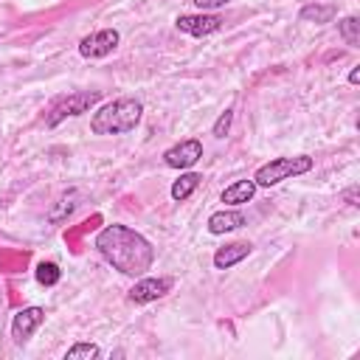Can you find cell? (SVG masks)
Masks as SVG:
<instances>
[{
  "mask_svg": "<svg viewBox=\"0 0 360 360\" xmlns=\"http://www.w3.org/2000/svg\"><path fill=\"white\" fill-rule=\"evenodd\" d=\"M96 248L124 276H143L155 262V250H152L149 239L127 225L101 228L96 236Z\"/></svg>",
  "mask_w": 360,
  "mask_h": 360,
  "instance_id": "6da1fadb",
  "label": "cell"
},
{
  "mask_svg": "<svg viewBox=\"0 0 360 360\" xmlns=\"http://www.w3.org/2000/svg\"><path fill=\"white\" fill-rule=\"evenodd\" d=\"M141 115H143L141 98L121 96V98H112V101L101 104L93 112L90 129H93V135H124V132H132L141 124Z\"/></svg>",
  "mask_w": 360,
  "mask_h": 360,
  "instance_id": "7a4b0ae2",
  "label": "cell"
},
{
  "mask_svg": "<svg viewBox=\"0 0 360 360\" xmlns=\"http://www.w3.org/2000/svg\"><path fill=\"white\" fill-rule=\"evenodd\" d=\"M312 169V158L309 155H295V158H273L270 163L259 166L256 174H253V183L256 186H276L281 180H290V177H298V174H307Z\"/></svg>",
  "mask_w": 360,
  "mask_h": 360,
  "instance_id": "3957f363",
  "label": "cell"
},
{
  "mask_svg": "<svg viewBox=\"0 0 360 360\" xmlns=\"http://www.w3.org/2000/svg\"><path fill=\"white\" fill-rule=\"evenodd\" d=\"M101 101V93L98 90H76V93H68L62 98H56L45 115V124L48 127H56L62 124L65 118H76L82 112H90L96 104Z\"/></svg>",
  "mask_w": 360,
  "mask_h": 360,
  "instance_id": "277c9868",
  "label": "cell"
},
{
  "mask_svg": "<svg viewBox=\"0 0 360 360\" xmlns=\"http://www.w3.org/2000/svg\"><path fill=\"white\" fill-rule=\"evenodd\" d=\"M118 42H121V34L115 28H101L79 42V53L84 59H101V56H110L118 48Z\"/></svg>",
  "mask_w": 360,
  "mask_h": 360,
  "instance_id": "5b68a950",
  "label": "cell"
},
{
  "mask_svg": "<svg viewBox=\"0 0 360 360\" xmlns=\"http://www.w3.org/2000/svg\"><path fill=\"white\" fill-rule=\"evenodd\" d=\"M200 158H202V141H197V138L180 141V143H174L172 149L163 152V163L172 166V169H191Z\"/></svg>",
  "mask_w": 360,
  "mask_h": 360,
  "instance_id": "8992f818",
  "label": "cell"
},
{
  "mask_svg": "<svg viewBox=\"0 0 360 360\" xmlns=\"http://www.w3.org/2000/svg\"><path fill=\"white\" fill-rule=\"evenodd\" d=\"M172 278L169 276H158V278H152V276H146V278H141V281H135V287L129 290V301L132 304H149V301H158V298H163L169 290H172Z\"/></svg>",
  "mask_w": 360,
  "mask_h": 360,
  "instance_id": "52a82bcc",
  "label": "cell"
},
{
  "mask_svg": "<svg viewBox=\"0 0 360 360\" xmlns=\"http://www.w3.org/2000/svg\"><path fill=\"white\" fill-rule=\"evenodd\" d=\"M42 321H45V309L42 307H25V309H20L14 315V321H11V338L17 343H25L42 326Z\"/></svg>",
  "mask_w": 360,
  "mask_h": 360,
  "instance_id": "ba28073f",
  "label": "cell"
},
{
  "mask_svg": "<svg viewBox=\"0 0 360 360\" xmlns=\"http://www.w3.org/2000/svg\"><path fill=\"white\" fill-rule=\"evenodd\" d=\"M174 25L183 31V34H191V37H208L214 31L222 28V20L217 14H180L174 20Z\"/></svg>",
  "mask_w": 360,
  "mask_h": 360,
  "instance_id": "9c48e42d",
  "label": "cell"
},
{
  "mask_svg": "<svg viewBox=\"0 0 360 360\" xmlns=\"http://www.w3.org/2000/svg\"><path fill=\"white\" fill-rule=\"evenodd\" d=\"M245 225V214L242 211H214L208 217V233L214 236H222L228 231H236Z\"/></svg>",
  "mask_w": 360,
  "mask_h": 360,
  "instance_id": "30bf717a",
  "label": "cell"
},
{
  "mask_svg": "<svg viewBox=\"0 0 360 360\" xmlns=\"http://www.w3.org/2000/svg\"><path fill=\"white\" fill-rule=\"evenodd\" d=\"M250 245L248 242H233V245H225V248H219L217 253H214V267L217 270H228V267H233V264H239L242 259H248L250 256Z\"/></svg>",
  "mask_w": 360,
  "mask_h": 360,
  "instance_id": "8fae6325",
  "label": "cell"
},
{
  "mask_svg": "<svg viewBox=\"0 0 360 360\" xmlns=\"http://www.w3.org/2000/svg\"><path fill=\"white\" fill-rule=\"evenodd\" d=\"M256 183H253V177L250 180H236V183H231L225 191H222V202L225 205H242V202H250L253 200V194H256Z\"/></svg>",
  "mask_w": 360,
  "mask_h": 360,
  "instance_id": "7c38bea8",
  "label": "cell"
},
{
  "mask_svg": "<svg viewBox=\"0 0 360 360\" xmlns=\"http://www.w3.org/2000/svg\"><path fill=\"white\" fill-rule=\"evenodd\" d=\"M335 14H338V8H335L332 3H326V6L309 3V6H304V8L298 11V17H301L304 22H332Z\"/></svg>",
  "mask_w": 360,
  "mask_h": 360,
  "instance_id": "4fadbf2b",
  "label": "cell"
},
{
  "mask_svg": "<svg viewBox=\"0 0 360 360\" xmlns=\"http://www.w3.org/2000/svg\"><path fill=\"white\" fill-rule=\"evenodd\" d=\"M200 174H194V172H186V174H180L174 183H172V197L174 200H188L191 194H194V188L200 186Z\"/></svg>",
  "mask_w": 360,
  "mask_h": 360,
  "instance_id": "5bb4252c",
  "label": "cell"
},
{
  "mask_svg": "<svg viewBox=\"0 0 360 360\" xmlns=\"http://www.w3.org/2000/svg\"><path fill=\"white\" fill-rule=\"evenodd\" d=\"M338 31H340V37H343V42L346 45H360V20L357 17H343L340 22H338Z\"/></svg>",
  "mask_w": 360,
  "mask_h": 360,
  "instance_id": "9a60e30c",
  "label": "cell"
},
{
  "mask_svg": "<svg viewBox=\"0 0 360 360\" xmlns=\"http://www.w3.org/2000/svg\"><path fill=\"white\" fill-rule=\"evenodd\" d=\"M101 354V349L96 346V343H73L68 352H65V360H93V357H98Z\"/></svg>",
  "mask_w": 360,
  "mask_h": 360,
  "instance_id": "2e32d148",
  "label": "cell"
},
{
  "mask_svg": "<svg viewBox=\"0 0 360 360\" xmlns=\"http://www.w3.org/2000/svg\"><path fill=\"white\" fill-rule=\"evenodd\" d=\"M59 278H62V270H59L53 262H42V264L37 267V281H39V284H45V287H53Z\"/></svg>",
  "mask_w": 360,
  "mask_h": 360,
  "instance_id": "e0dca14e",
  "label": "cell"
},
{
  "mask_svg": "<svg viewBox=\"0 0 360 360\" xmlns=\"http://www.w3.org/2000/svg\"><path fill=\"white\" fill-rule=\"evenodd\" d=\"M231 121H233V110L228 107V110L214 121V138H225V135H228V129H231Z\"/></svg>",
  "mask_w": 360,
  "mask_h": 360,
  "instance_id": "ac0fdd59",
  "label": "cell"
},
{
  "mask_svg": "<svg viewBox=\"0 0 360 360\" xmlns=\"http://www.w3.org/2000/svg\"><path fill=\"white\" fill-rule=\"evenodd\" d=\"M200 11H208V8H222L225 3H231V0H191Z\"/></svg>",
  "mask_w": 360,
  "mask_h": 360,
  "instance_id": "d6986e66",
  "label": "cell"
},
{
  "mask_svg": "<svg viewBox=\"0 0 360 360\" xmlns=\"http://www.w3.org/2000/svg\"><path fill=\"white\" fill-rule=\"evenodd\" d=\"M346 200H349V205H357V186H352V188L346 191Z\"/></svg>",
  "mask_w": 360,
  "mask_h": 360,
  "instance_id": "ffe728a7",
  "label": "cell"
},
{
  "mask_svg": "<svg viewBox=\"0 0 360 360\" xmlns=\"http://www.w3.org/2000/svg\"><path fill=\"white\" fill-rule=\"evenodd\" d=\"M349 82H352V84H357V82H360V68H352V73H349Z\"/></svg>",
  "mask_w": 360,
  "mask_h": 360,
  "instance_id": "44dd1931",
  "label": "cell"
}]
</instances>
